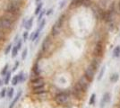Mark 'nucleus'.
Returning a JSON list of instances; mask_svg holds the SVG:
<instances>
[{
  "label": "nucleus",
  "mask_w": 120,
  "mask_h": 108,
  "mask_svg": "<svg viewBox=\"0 0 120 108\" xmlns=\"http://www.w3.org/2000/svg\"><path fill=\"white\" fill-rule=\"evenodd\" d=\"M44 14H45V12L44 11H41V13L39 15V17H38V22H41V19H42V17L44 16Z\"/></svg>",
  "instance_id": "c9c22d12"
},
{
  "label": "nucleus",
  "mask_w": 120,
  "mask_h": 108,
  "mask_svg": "<svg viewBox=\"0 0 120 108\" xmlns=\"http://www.w3.org/2000/svg\"><path fill=\"white\" fill-rule=\"evenodd\" d=\"M14 93H15V89H14V88H11L10 89H9V91H8V98H9V99L13 98Z\"/></svg>",
  "instance_id": "bb28decb"
},
{
  "label": "nucleus",
  "mask_w": 120,
  "mask_h": 108,
  "mask_svg": "<svg viewBox=\"0 0 120 108\" xmlns=\"http://www.w3.org/2000/svg\"><path fill=\"white\" fill-rule=\"evenodd\" d=\"M3 30H4V29H3V27H2V26L0 25V32H2Z\"/></svg>",
  "instance_id": "a18cd8bd"
},
{
  "label": "nucleus",
  "mask_w": 120,
  "mask_h": 108,
  "mask_svg": "<svg viewBox=\"0 0 120 108\" xmlns=\"http://www.w3.org/2000/svg\"><path fill=\"white\" fill-rule=\"evenodd\" d=\"M90 82V80H89L87 77H85V76H83V77H82L80 79H79L78 84H79L81 87H82V88L83 89V91H86V90L88 89V88H89Z\"/></svg>",
  "instance_id": "423d86ee"
},
{
  "label": "nucleus",
  "mask_w": 120,
  "mask_h": 108,
  "mask_svg": "<svg viewBox=\"0 0 120 108\" xmlns=\"http://www.w3.org/2000/svg\"><path fill=\"white\" fill-rule=\"evenodd\" d=\"M42 3L40 2L39 5H37V7H36L35 9V15H40V13H41V9H42Z\"/></svg>",
  "instance_id": "aec40b11"
},
{
  "label": "nucleus",
  "mask_w": 120,
  "mask_h": 108,
  "mask_svg": "<svg viewBox=\"0 0 120 108\" xmlns=\"http://www.w3.org/2000/svg\"><path fill=\"white\" fill-rule=\"evenodd\" d=\"M22 40H18V42H17V44H16V47H17V49L18 50H21V48H22Z\"/></svg>",
  "instance_id": "4c0bfd02"
},
{
  "label": "nucleus",
  "mask_w": 120,
  "mask_h": 108,
  "mask_svg": "<svg viewBox=\"0 0 120 108\" xmlns=\"http://www.w3.org/2000/svg\"><path fill=\"white\" fill-rule=\"evenodd\" d=\"M8 68H9V65L8 64H5V67L3 68V69H2V71H1V75L2 76H5L8 72H7V69H8Z\"/></svg>",
  "instance_id": "4be33fe9"
},
{
  "label": "nucleus",
  "mask_w": 120,
  "mask_h": 108,
  "mask_svg": "<svg viewBox=\"0 0 120 108\" xmlns=\"http://www.w3.org/2000/svg\"><path fill=\"white\" fill-rule=\"evenodd\" d=\"M39 34H40V32H34V36H33V37H32V39H31V41H36V40H37V38H38V37H39Z\"/></svg>",
  "instance_id": "473e14b6"
},
{
  "label": "nucleus",
  "mask_w": 120,
  "mask_h": 108,
  "mask_svg": "<svg viewBox=\"0 0 120 108\" xmlns=\"http://www.w3.org/2000/svg\"><path fill=\"white\" fill-rule=\"evenodd\" d=\"M19 77H20L21 82H22V81H24V80H25V77H24V74H23V72H20V74H19Z\"/></svg>",
  "instance_id": "72a5a7b5"
},
{
  "label": "nucleus",
  "mask_w": 120,
  "mask_h": 108,
  "mask_svg": "<svg viewBox=\"0 0 120 108\" xmlns=\"http://www.w3.org/2000/svg\"><path fill=\"white\" fill-rule=\"evenodd\" d=\"M10 78H11V72H8V73L5 75V85H8V83H9V81H10Z\"/></svg>",
  "instance_id": "b1692460"
},
{
  "label": "nucleus",
  "mask_w": 120,
  "mask_h": 108,
  "mask_svg": "<svg viewBox=\"0 0 120 108\" xmlns=\"http://www.w3.org/2000/svg\"><path fill=\"white\" fill-rule=\"evenodd\" d=\"M117 12L118 14H120V2L118 3V6H117Z\"/></svg>",
  "instance_id": "79ce46f5"
},
{
  "label": "nucleus",
  "mask_w": 120,
  "mask_h": 108,
  "mask_svg": "<svg viewBox=\"0 0 120 108\" xmlns=\"http://www.w3.org/2000/svg\"><path fill=\"white\" fill-rule=\"evenodd\" d=\"M45 24H46V20H42L41 22H40V26L38 27V29L36 30L37 32H39L40 33V32L42 31V29L44 28V26H45Z\"/></svg>",
  "instance_id": "6ab92c4d"
},
{
  "label": "nucleus",
  "mask_w": 120,
  "mask_h": 108,
  "mask_svg": "<svg viewBox=\"0 0 120 108\" xmlns=\"http://www.w3.org/2000/svg\"><path fill=\"white\" fill-rule=\"evenodd\" d=\"M50 43H51V41H50V39L49 37H47L44 41H43V43H42V51L43 52H46L50 46Z\"/></svg>",
  "instance_id": "9d476101"
},
{
  "label": "nucleus",
  "mask_w": 120,
  "mask_h": 108,
  "mask_svg": "<svg viewBox=\"0 0 120 108\" xmlns=\"http://www.w3.org/2000/svg\"><path fill=\"white\" fill-rule=\"evenodd\" d=\"M113 54H114V57H116V58L120 56V46L116 47L114 51H113Z\"/></svg>",
  "instance_id": "a211bd4d"
},
{
  "label": "nucleus",
  "mask_w": 120,
  "mask_h": 108,
  "mask_svg": "<svg viewBox=\"0 0 120 108\" xmlns=\"http://www.w3.org/2000/svg\"><path fill=\"white\" fill-rule=\"evenodd\" d=\"M28 36H29V32L26 31V32H24V33L22 34V39H23V41H26L27 39H28Z\"/></svg>",
  "instance_id": "f704fd0d"
},
{
  "label": "nucleus",
  "mask_w": 120,
  "mask_h": 108,
  "mask_svg": "<svg viewBox=\"0 0 120 108\" xmlns=\"http://www.w3.org/2000/svg\"><path fill=\"white\" fill-rule=\"evenodd\" d=\"M18 38H19V36H18V35H16V36H15V41H17V40H18Z\"/></svg>",
  "instance_id": "37998d69"
},
{
  "label": "nucleus",
  "mask_w": 120,
  "mask_h": 108,
  "mask_svg": "<svg viewBox=\"0 0 120 108\" xmlns=\"http://www.w3.org/2000/svg\"><path fill=\"white\" fill-rule=\"evenodd\" d=\"M19 65H20V62H19V61H16V62H15V66H14V68H13L12 71H15V70L17 69V68L19 67Z\"/></svg>",
  "instance_id": "e433bc0d"
},
{
  "label": "nucleus",
  "mask_w": 120,
  "mask_h": 108,
  "mask_svg": "<svg viewBox=\"0 0 120 108\" xmlns=\"http://www.w3.org/2000/svg\"><path fill=\"white\" fill-rule=\"evenodd\" d=\"M5 94H6V89L3 88V90L0 93V98H4L5 96Z\"/></svg>",
  "instance_id": "2f4dec72"
},
{
  "label": "nucleus",
  "mask_w": 120,
  "mask_h": 108,
  "mask_svg": "<svg viewBox=\"0 0 120 108\" xmlns=\"http://www.w3.org/2000/svg\"><path fill=\"white\" fill-rule=\"evenodd\" d=\"M110 100V94L109 93H105L103 95V97H102V100H101V108H103V106L107 104L109 102Z\"/></svg>",
  "instance_id": "1a4fd4ad"
},
{
  "label": "nucleus",
  "mask_w": 120,
  "mask_h": 108,
  "mask_svg": "<svg viewBox=\"0 0 120 108\" xmlns=\"http://www.w3.org/2000/svg\"><path fill=\"white\" fill-rule=\"evenodd\" d=\"M32 24H33V17H30L29 20H27L24 24V27L26 30H30L32 26Z\"/></svg>",
  "instance_id": "ddd939ff"
},
{
  "label": "nucleus",
  "mask_w": 120,
  "mask_h": 108,
  "mask_svg": "<svg viewBox=\"0 0 120 108\" xmlns=\"http://www.w3.org/2000/svg\"><path fill=\"white\" fill-rule=\"evenodd\" d=\"M65 3H66V0H64V1H62V2L60 3V5H59V9H62V8H63V7L65 6Z\"/></svg>",
  "instance_id": "58836bf2"
},
{
  "label": "nucleus",
  "mask_w": 120,
  "mask_h": 108,
  "mask_svg": "<svg viewBox=\"0 0 120 108\" xmlns=\"http://www.w3.org/2000/svg\"><path fill=\"white\" fill-rule=\"evenodd\" d=\"M118 107L120 108V102H119V104H118Z\"/></svg>",
  "instance_id": "49530a36"
},
{
  "label": "nucleus",
  "mask_w": 120,
  "mask_h": 108,
  "mask_svg": "<svg viewBox=\"0 0 120 108\" xmlns=\"http://www.w3.org/2000/svg\"><path fill=\"white\" fill-rule=\"evenodd\" d=\"M32 87L33 88H37V87H41V86H44V81H43V78L41 77H37L32 79Z\"/></svg>",
  "instance_id": "6e6552de"
},
{
  "label": "nucleus",
  "mask_w": 120,
  "mask_h": 108,
  "mask_svg": "<svg viewBox=\"0 0 120 108\" xmlns=\"http://www.w3.org/2000/svg\"><path fill=\"white\" fill-rule=\"evenodd\" d=\"M21 96H22V91H19L18 92V94L16 95V96H15V98L12 101V103L10 104V106H9V108H14L15 105V104L17 103L18 101H19V99H20Z\"/></svg>",
  "instance_id": "9b49d317"
},
{
  "label": "nucleus",
  "mask_w": 120,
  "mask_h": 108,
  "mask_svg": "<svg viewBox=\"0 0 120 108\" xmlns=\"http://www.w3.org/2000/svg\"><path fill=\"white\" fill-rule=\"evenodd\" d=\"M92 67L95 68L96 70H97V68H99V66H100V61L98 60V59H94L93 60H92V62H91V64H90Z\"/></svg>",
  "instance_id": "dca6fc26"
},
{
  "label": "nucleus",
  "mask_w": 120,
  "mask_h": 108,
  "mask_svg": "<svg viewBox=\"0 0 120 108\" xmlns=\"http://www.w3.org/2000/svg\"><path fill=\"white\" fill-rule=\"evenodd\" d=\"M12 50V44H9L8 46L6 47V49H5V55H7L9 52H10V51Z\"/></svg>",
  "instance_id": "c756f323"
},
{
  "label": "nucleus",
  "mask_w": 120,
  "mask_h": 108,
  "mask_svg": "<svg viewBox=\"0 0 120 108\" xmlns=\"http://www.w3.org/2000/svg\"><path fill=\"white\" fill-rule=\"evenodd\" d=\"M18 49H17V47L15 46V47H13V50H12V57L13 58H15V57L17 56V53H18Z\"/></svg>",
  "instance_id": "393cba45"
},
{
  "label": "nucleus",
  "mask_w": 120,
  "mask_h": 108,
  "mask_svg": "<svg viewBox=\"0 0 120 108\" xmlns=\"http://www.w3.org/2000/svg\"><path fill=\"white\" fill-rule=\"evenodd\" d=\"M95 72H96V69L92 67L91 65H90L89 67H88V68L85 70V74L84 76L90 81H92V79L94 78V75H95Z\"/></svg>",
  "instance_id": "39448f33"
},
{
  "label": "nucleus",
  "mask_w": 120,
  "mask_h": 108,
  "mask_svg": "<svg viewBox=\"0 0 120 108\" xmlns=\"http://www.w3.org/2000/svg\"><path fill=\"white\" fill-rule=\"evenodd\" d=\"M8 1H10V2H15V3H19V4H22V0H8Z\"/></svg>",
  "instance_id": "ea45409f"
},
{
  "label": "nucleus",
  "mask_w": 120,
  "mask_h": 108,
  "mask_svg": "<svg viewBox=\"0 0 120 108\" xmlns=\"http://www.w3.org/2000/svg\"><path fill=\"white\" fill-rule=\"evenodd\" d=\"M4 17H5V18H7V19H9V20L14 22V21L16 19V18H15V17H16V15L11 14V13H6V12H5V15L4 16Z\"/></svg>",
  "instance_id": "4468645a"
},
{
  "label": "nucleus",
  "mask_w": 120,
  "mask_h": 108,
  "mask_svg": "<svg viewBox=\"0 0 120 108\" xmlns=\"http://www.w3.org/2000/svg\"><path fill=\"white\" fill-rule=\"evenodd\" d=\"M84 6H90V0H82V5Z\"/></svg>",
  "instance_id": "7c9ffc66"
},
{
  "label": "nucleus",
  "mask_w": 120,
  "mask_h": 108,
  "mask_svg": "<svg viewBox=\"0 0 120 108\" xmlns=\"http://www.w3.org/2000/svg\"><path fill=\"white\" fill-rule=\"evenodd\" d=\"M33 73L35 74V75H40V68H39V67H38V64H36L35 66L33 67Z\"/></svg>",
  "instance_id": "a878e982"
},
{
  "label": "nucleus",
  "mask_w": 120,
  "mask_h": 108,
  "mask_svg": "<svg viewBox=\"0 0 120 108\" xmlns=\"http://www.w3.org/2000/svg\"><path fill=\"white\" fill-rule=\"evenodd\" d=\"M0 85H1V80H0Z\"/></svg>",
  "instance_id": "de8ad7c7"
},
{
  "label": "nucleus",
  "mask_w": 120,
  "mask_h": 108,
  "mask_svg": "<svg viewBox=\"0 0 120 108\" xmlns=\"http://www.w3.org/2000/svg\"><path fill=\"white\" fill-rule=\"evenodd\" d=\"M102 53H103V46H102V43H101V42H98V43L96 44L94 52H93V54H94L96 57H101L102 56Z\"/></svg>",
  "instance_id": "0eeeda50"
},
{
  "label": "nucleus",
  "mask_w": 120,
  "mask_h": 108,
  "mask_svg": "<svg viewBox=\"0 0 120 108\" xmlns=\"http://www.w3.org/2000/svg\"><path fill=\"white\" fill-rule=\"evenodd\" d=\"M20 82H21V80H20L19 75L15 76V77H13V79H12V84H13V86H16L17 84H19Z\"/></svg>",
  "instance_id": "2eb2a0df"
},
{
  "label": "nucleus",
  "mask_w": 120,
  "mask_h": 108,
  "mask_svg": "<svg viewBox=\"0 0 120 108\" xmlns=\"http://www.w3.org/2000/svg\"><path fill=\"white\" fill-rule=\"evenodd\" d=\"M0 25L3 27V29H9L13 25V21L5 18L4 16L0 17Z\"/></svg>",
  "instance_id": "20e7f679"
},
{
  "label": "nucleus",
  "mask_w": 120,
  "mask_h": 108,
  "mask_svg": "<svg viewBox=\"0 0 120 108\" xmlns=\"http://www.w3.org/2000/svg\"><path fill=\"white\" fill-rule=\"evenodd\" d=\"M35 1H36V3H37V5H39L40 3V0H35Z\"/></svg>",
  "instance_id": "c03bdc74"
},
{
  "label": "nucleus",
  "mask_w": 120,
  "mask_h": 108,
  "mask_svg": "<svg viewBox=\"0 0 120 108\" xmlns=\"http://www.w3.org/2000/svg\"><path fill=\"white\" fill-rule=\"evenodd\" d=\"M95 97H96V95L95 94H92L91 96H90V101H89V104H94V102H95Z\"/></svg>",
  "instance_id": "cd10ccee"
},
{
  "label": "nucleus",
  "mask_w": 120,
  "mask_h": 108,
  "mask_svg": "<svg viewBox=\"0 0 120 108\" xmlns=\"http://www.w3.org/2000/svg\"><path fill=\"white\" fill-rule=\"evenodd\" d=\"M52 12H53V9H52V8H50V9H49V10H48V12L46 13V15H47V16H49Z\"/></svg>",
  "instance_id": "a19ab883"
},
{
  "label": "nucleus",
  "mask_w": 120,
  "mask_h": 108,
  "mask_svg": "<svg viewBox=\"0 0 120 108\" xmlns=\"http://www.w3.org/2000/svg\"><path fill=\"white\" fill-rule=\"evenodd\" d=\"M27 53H28V49H24L23 52H22V60H25V59H26Z\"/></svg>",
  "instance_id": "c85d7f7f"
},
{
  "label": "nucleus",
  "mask_w": 120,
  "mask_h": 108,
  "mask_svg": "<svg viewBox=\"0 0 120 108\" xmlns=\"http://www.w3.org/2000/svg\"><path fill=\"white\" fill-rule=\"evenodd\" d=\"M55 101L57 104H65L69 101V96L66 93H59L56 96Z\"/></svg>",
  "instance_id": "f03ea898"
},
{
  "label": "nucleus",
  "mask_w": 120,
  "mask_h": 108,
  "mask_svg": "<svg viewBox=\"0 0 120 108\" xmlns=\"http://www.w3.org/2000/svg\"><path fill=\"white\" fill-rule=\"evenodd\" d=\"M118 78H119V75L116 73V74H113V75L110 77V81L112 83H116L118 80Z\"/></svg>",
  "instance_id": "f3484780"
},
{
  "label": "nucleus",
  "mask_w": 120,
  "mask_h": 108,
  "mask_svg": "<svg viewBox=\"0 0 120 108\" xmlns=\"http://www.w3.org/2000/svg\"><path fill=\"white\" fill-rule=\"evenodd\" d=\"M105 66H103V67L100 68V74H99V77H98V80H101V78L103 77V75H104V72H105Z\"/></svg>",
  "instance_id": "5701e85b"
},
{
  "label": "nucleus",
  "mask_w": 120,
  "mask_h": 108,
  "mask_svg": "<svg viewBox=\"0 0 120 108\" xmlns=\"http://www.w3.org/2000/svg\"><path fill=\"white\" fill-rule=\"evenodd\" d=\"M21 9V4L19 3H15V2H10L8 1V3L5 5V10L6 13H11L14 15H17L18 13H20Z\"/></svg>",
  "instance_id": "f257e3e1"
},
{
  "label": "nucleus",
  "mask_w": 120,
  "mask_h": 108,
  "mask_svg": "<svg viewBox=\"0 0 120 108\" xmlns=\"http://www.w3.org/2000/svg\"><path fill=\"white\" fill-rule=\"evenodd\" d=\"M33 92H34V94H38V95H40V94H44V93H46V90H45V88H44V86H41V87L33 88Z\"/></svg>",
  "instance_id": "f8f14e48"
},
{
  "label": "nucleus",
  "mask_w": 120,
  "mask_h": 108,
  "mask_svg": "<svg viewBox=\"0 0 120 108\" xmlns=\"http://www.w3.org/2000/svg\"><path fill=\"white\" fill-rule=\"evenodd\" d=\"M62 24H63V16L60 17V19L52 27V30H51V32H52V35H57L58 33L61 31V28H62Z\"/></svg>",
  "instance_id": "7ed1b4c3"
},
{
  "label": "nucleus",
  "mask_w": 120,
  "mask_h": 108,
  "mask_svg": "<svg viewBox=\"0 0 120 108\" xmlns=\"http://www.w3.org/2000/svg\"><path fill=\"white\" fill-rule=\"evenodd\" d=\"M82 5V0H73L72 1V5L74 6H79Z\"/></svg>",
  "instance_id": "412c9836"
}]
</instances>
